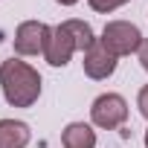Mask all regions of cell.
<instances>
[{
  "label": "cell",
  "mask_w": 148,
  "mask_h": 148,
  "mask_svg": "<svg viewBox=\"0 0 148 148\" xmlns=\"http://www.w3.org/2000/svg\"><path fill=\"white\" fill-rule=\"evenodd\" d=\"M41 73L32 64L15 55L0 64V90L12 108H32L41 99Z\"/></svg>",
  "instance_id": "cell-1"
},
{
  "label": "cell",
  "mask_w": 148,
  "mask_h": 148,
  "mask_svg": "<svg viewBox=\"0 0 148 148\" xmlns=\"http://www.w3.org/2000/svg\"><path fill=\"white\" fill-rule=\"evenodd\" d=\"M99 41H102L116 58L131 55V52H139L142 44H145L139 26L131 23V21H108L105 29H102V38H99Z\"/></svg>",
  "instance_id": "cell-2"
},
{
  "label": "cell",
  "mask_w": 148,
  "mask_h": 148,
  "mask_svg": "<svg viewBox=\"0 0 148 148\" xmlns=\"http://www.w3.org/2000/svg\"><path fill=\"white\" fill-rule=\"evenodd\" d=\"M90 122L102 131H116L128 122V102L119 93H102L90 105Z\"/></svg>",
  "instance_id": "cell-3"
},
{
  "label": "cell",
  "mask_w": 148,
  "mask_h": 148,
  "mask_svg": "<svg viewBox=\"0 0 148 148\" xmlns=\"http://www.w3.org/2000/svg\"><path fill=\"white\" fill-rule=\"evenodd\" d=\"M49 35H52L49 23H44V21H23V23H18L15 38H12L15 52L18 55H44Z\"/></svg>",
  "instance_id": "cell-4"
},
{
  "label": "cell",
  "mask_w": 148,
  "mask_h": 148,
  "mask_svg": "<svg viewBox=\"0 0 148 148\" xmlns=\"http://www.w3.org/2000/svg\"><path fill=\"white\" fill-rule=\"evenodd\" d=\"M116 55L102 44V41H96L87 52H84V61H82V67H84V76L87 79H93V82H105V79H110L113 73H116Z\"/></svg>",
  "instance_id": "cell-5"
},
{
  "label": "cell",
  "mask_w": 148,
  "mask_h": 148,
  "mask_svg": "<svg viewBox=\"0 0 148 148\" xmlns=\"http://www.w3.org/2000/svg\"><path fill=\"white\" fill-rule=\"evenodd\" d=\"M76 52H79V49H76V44H73L67 26H64V23L52 26V35H49L47 49H44V61H47L49 67H67L70 58L76 55Z\"/></svg>",
  "instance_id": "cell-6"
},
{
  "label": "cell",
  "mask_w": 148,
  "mask_h": 148,
  "mask_svg": "<svg viewBox=\"0 0 148 148\" xmlns=\"http://www.w3.org/2000/svg\"><path fill=\"white\" fill-rule=\"evenodd\" d=\"M32 131L21 119H0V148H26Z\"/></svg>",
  "instance_id": "cell-7"
},
{
  "label": "cell",
  "mask_w": 148,
  "mask_h": 148,
  "mask_svg": "<svg viewBox=\"0 0 148 148\" xmlns=\"http://www.w3.org/2000/svg\"><path fill=\"white\" fill-rule=\"evenodd\" d=\"M61 145L64 148H96V131L87 122H70L61 131Z\"/></svg>",
  "instance_id": "cell-8"
},
{
  "label": "cell",
  "mask_w": 148,
  "mask_h": 148,
  "mask_svg": "<svg viewBox=\"0 0 148 148\" xmlns=\"http://www.w3.org/2000/svg\"><path fill=\"white\" fill-rule=\"evenodd\" d=\"M64 26H67V32H70V38H73V44H76V49L79 52H87L99 38H96V32H93V26L87 23V21H79V18H70V21H64Z\"/></svg>",
  "instance_id": "cell-9"
},
{
  "label": "cell",
  "mask_w": 148,
  "mask_h": 148,
  "mask_svg": "<svg viewBox=\"0 0 148 148\" xmlns=\"http://www.w3.org/2000/svg\"><path fill=\"white\" fill-rule=\"evenodd\" d=\"M125 3H131V0H87V6L93 12H99V15H110L119 6H125Z\"/></svg>",
  "instance_id": "cell-10"
},
{
  "label": "cell",
  "mask_w": 148,
  "mask_h": 148,
  "mask_svg": "<svg viewBox=\"0 0 148 148\" xmlns=\"http://www.w3.org/2000/svg\"><path fill=\"white\" fill-rule=\"evenodd\" d=\"M136 108H139V113H142L145 122H148V84L139 87V93H136Z\"/></svg>",
  "instance_id": "cell-11"
},
{
  "label": "cell",
  "mask_w": 148,
  "mask_h": 148,
  "mask_svg": "<svg viewBox=\"0 0 148 148\" xmlns=\"http://www.w3.org/2000/svg\"><path fill=\"white\" fill-rule=\"evenodd\" d=\"M139 64H142V70L148 73V41L142 44V49H139Z\"/></svg>",
  "instance_id": "cell-12"
},
{
  "label": "cell",
  "mask_w": 148,
  "mask_h": 148,
  "mask_svg": "<svg viewBox=\"0 0 148 148\" xmlns=\"http://www.w3.org/2000/svg\"><path fill=\"white\" fill-rule=\"evenodd\" d=\"M55 3H58V6H76L79 0H55Z\"/></svg>",
  "instance_id": "cell-13"
},
{
  "label": "cell",
  "mask_w": 148,
  "mask_h": 148,
  "mask_svg": "<svg viewBox=\"0 0 148 148\" xmlns=\"http://www.w3.org/2000/svg\"><path fill=\"white\" fill-rule=\"evenodd\" d=\"M145 148H148V131H145Z\"/></svg>",
  "instance_id": "cell-14"
}]
</instances>
